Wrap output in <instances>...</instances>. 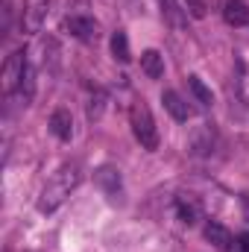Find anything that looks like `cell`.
Wrapping results in <instances>:
<instances>
[{"instance_id":"8","label":"cell","mask_w":249,"mask_h":252,"mask_svg":"<svg viewBox=\"0 0 249 252\" xmlns=\"http://www.w3.org/2000/svg\"><path fill=\"white\" fill-rule=\"evenodd\" d=\"M223 18H226V24H232V27H247L249 24V6L244 0H226Z\"/></svg>"},{"instance_id":"7","label":"cell","mask_w":249,"mask_h":252,"mask_svg":"<svg viewBox=\"0 0 249 252\" xmlns=\"http://www.w3.org/2000/svg\"><path fill=\"white\" fill-rule=\"evenodd\" d=\"M50 132L59 141H70L73 138V115H70V109H56L50 115Z\"/></svg>"},{"instance_id":"20","label":"cell","mask_w":249,"mask_h":252,"mask_svg":"<svg viewBox=\"0 0 249 252\" xmlns=\"http://www.w3.org/2000/svg\"><path fill=\"white\" fill-rule=\"evenodd\" d=\"M161 3H170V0H161Z\"/></svg>"},{"instance_id":"6","label":"cell","mask_w":249,"mask_h":252,"mask_svg":"<svg viewBox=\"0 0 249 252\" xmlns=\"http://www.w3.org/2000/svg\"><path fill=\"white\" fill-rule=\"evenodd\" d=\"M187 150H190L193 156H208V153L214 150V129L208 124L196 126V129L190 132V138H187Z\"/></svg>"},{"instance_id":"11","label":"cell","mask_w":249,"mask_h":252,"mask_svg":"<svg viewBox=\"0 0 249 252\" xmlns=\"http://www.w3.org/2000/svg\"><path fill=\"white\" fill-rule=\"evenodd\" d=\"M205 238H208L214 247H220V250H226V247L232 244L229 229H226V226H220V223H214V220H208V223H205Z\"/></svg>"},{"instance_id":"2","label":"cell","mask_w":249,"mask_h":252,"mask_svg":"<svg viewBox=\"0 0 249 252\" xmlns=\"http://www.w3.org/2000/svg\"><path fill=\"white\" fill-rule=\"evenodd\" d=\"M129 124H132V135L138 138V144L144 150H158V129L153 121V112L144 100H135L129 109Z\"/></svg>"},{"instance_id":"18","label":"cell","mask_w":249,"mask_h":252,"mask_svg":"<svg viewBox=\"0 0 249 252\" xmlns=\"http://www.w3.org/2000/svg\"><path fill=\"white\" fill-rule=\"evenodd\" d=\"M238 247H241L244 252H249V232H244V235L238 238Z\"/></svg>"},{"instance_id":"16","label":"cell","mask_w":249,"mask_h":252,"mask_svg":"<svg viewBox=\"0 0 249 252\" xmlns=\"http://www.w3.org/2000/svg\"><path fill=\"white\" fill-rule=\"evenodd\" d=\"M182 3H185V12L196 21H202L208 15V0H182Z\"/></svg>"},{"instance_id":"13","label":"cell","mask_w":249,"mask_h":252,"mask_svg":"<svg viewBox=\"0 0 249 252\" xmlns=\"http://www.w3.org/2000/svg\"><path fill=\"white\" fill-rule=\"evenodd\" d=\"M187 88H190V94L196 97V103H199V106H211V103H214L211 88H208L199 76H187Z\"/></svg>"},{"instance_id":"12","label":"cell","mask_w":249,"mask_h":252,"mask_svg":"<svg viewBox=\"0 0 249 252\" xmlns=\"http://www.w3.org/2000/svg\"><path fill=\"white\" fill-rule=\"evenodd\" d=\"M94 179H97L100 188L109 190V193H118L121 190V170H115V167H100Z\"/></svg>"},{"instance_id":"10","label":"cell","mask_w":249,"mask_h":252,"mask_svg":"<svg viewBox=\"0 0 249 252\" xmlns=\"http://www.w3.org/2000/svg\"><path fill=\"white\" fill-rule=\"evenodd\" d=\"M161 103H164V109L173 115V121H179V124H182V121H187V118H190L187 103L179 97V94H176V91H164V94H161Z\"/></svg>"},{"instance_id":"14","label":"cell","mask_w":249,"mask_h":252,"mask_svg":"<svg viewBox=\"0 0 249 252\" xmlns=\"http://www.w3.org/2000/svg\"><path fill=\"white\" fill-rule=\"evenodd\" d=\"M112 56L118 59V62H129L132 59V53H129V38H126L124 30H118L115 35H112Z\"/></svg>"},{"instance_id":"19","label":"cell","mask_w":249,"mask_h":252,"mask_svg":"<svg viewBox=\"0 0 249 252\" xmlns=\"http://www.w3.org/2000/svg\"><path fill=\"white\" fill-rule=\"evenodd\" d=\"M226 250H229V252H244V250H241V247H238V241H235V244H229Z\"/></svg>"},{"instance_id":"5","label":"cell","mask_w":249,"mask_h":252,"mask_svg":"<svg viewBox=\"0 0 249 252\" xmlns=\"http://www.w3.org/2000/svg\"><path fill=\"white\" fill-rule=\"evenodd\" d=\"M47 12H50V0H27V9H24V30L27 32H38L47 21Z\"/></svg>"},{"instance_id":"3","label":"cell","mask_w":249,"mask_h":252,"mask_svg":"<svg viewBox=\"0 0 249 252\" xmlns=\"http://www.w3.org/2000/svg\"><path fill=\"white\" fill-rule=\"evenodd\" d=\"M27 70H30V64H27V53H24V50H15V53L3 62V73H0L3 91H6V94H12V91L24 82Z\"/></svg>"},{"instance_id":"9","label":"cell","mask_w":249,"mask_h":252,"mask_svg":"<svg viewBox=\"0 0 249 252\" xmlns=\"http://www.w3.org/2000/svg\"><path fill=\"white\" fill-rule=\"evenodd\" d=\"M141 70L150 76V79H161L164 76V56L158 50H144L141 53Z\"/></svg>"},{"instance_id":"15","label":"cell","mask_w":249,"mask_h":252,"mask_svg":"<svg viewBox=\"0 0 249 252\" xmlns=\"http://www.w3.org/2000/svg\"><path fill=\"white\" fill-rule=\"evenodd\" d=\"M196 217H199V208H196V202H179V220L185 223V226H193L196 223Z\"/></svg>"},{"instance_id":"4","label":"cell","mask_w":249,"mask_h":252,"mask_svg":"<svg viewBox=\"0 0 249 252\" xmlns=\"http://www.w3.org/2000/svg\"><path fill=\"white\" fill-rule=\"evenodd\" d=\"M62 30L79 41H97V35H100V24L88 15H67L62 21Z\"/></svg>"},{"instance_id":"1","label":"cell","mask_w":249,"mask_h":252,"mask_svg":"<svg viewBox=\"0 0 249 252\" xmlns=\"http://www.w3.org/2000/svg\"><path fill=\"white\" fill-rule=\"evenodd\" d=\"M79 182H82V167L79 164H67L62 170H56L53 179L44 185L41 196H38V211H44V214L56 211L64 199L79 188Z\"/></svg>"},{"instance_id":"17","label":"cell","mask_w":249,"mask_h":252,"mask_svg":"<svg viewBox=\"0 0 249 252\" xmlns=\"http://www.w3.org/2000/svg\"><path fill=\"white\" fill-rule=\"evenodd\" d=\"M103 103H106V94L97 91V97H91V103H88V118H91V121H100V115H103Z\"/></svg>"}]
</instances>
